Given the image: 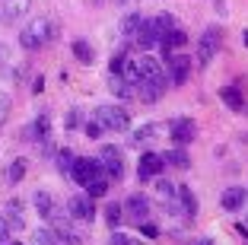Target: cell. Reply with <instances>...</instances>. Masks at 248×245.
<instances>
[{"mask_svg": "<svg viewBox=\"0 0 248 245\" xmlns=\"http://www.w3.org/2000/svg\"><path fill=\"white\" fill-rule=\"evenodd\" d=\"M219 96H223V102H226L229 108L242 112V83H235V86H223V89H219Z\"/></svg>", "mask_w": 248, "mask_h": 245, "instance_id": "44dd1931", "label": "cell"}, {"mask_svg": "<svg viewBox=\"0 0 248 245\" xmlns=\"http://www.w3.org/2000/svg\"><path fill=\"white\" fill-rule=\"evenodd\" d=\"M7 245H19V242H7Z\"/></svg>", "mask_w": 248, "mask_h": 245, "instance_id": "7bdbcfd3", "label": "cell"}, {"mask_svg": "<svg viewBox=\"0 0 248 245\" xmlns=\"http://www.w3.org/2000/svg\"><path fill=\"white\" fill-rule=\"evenodd\" d=\"M156 131H159V124H143V128H137V131H134V134H131V144H150V140H153L156 137Z\"/></svg>", "mask_w": 248, "mask_h": 245, "instance_id": "cb8c5ba5", "label": "cell"}, {"mask_svg": "<svg viewBox=\"0 0 248 245\" xmlns=\"http://www.w3.org/2000/svg\"><path fill=\"white\" fill-rule=\"evenodd\" d=\"M67 124H70V128H73V124H80V112H70V115H67Z\"/></svg>", "mask_w": 248, "mask_h": 245, "instance_id": "74e56055", "label": "cell"}, {"mask_svg": "<svg viewBox=\"0 0 248 245\" xmlns=\"http://www.w3.org/2000/svg\"><path fill=\"white\" fill-rule=\"evenodd\" d=\"M137 70L143 83H166V70L156 58H137Z\"/></svg>", "mask_w": 248, "mask_h": 245, "instance_id": "9c48e42d", "label": "cell"}, {"mask_svg": "<svg viewBox=\"0 0 248 245\" xmlns=\"http://www.w3.org/2000/svg\"><path fill=\"white\" fill-rule=\"evenodd\" d=\"M248 204V191L242 185H232L223 191V210H229V213H239L242 207Z\"/></svg>", "mask_w": 248, "mask_h": 245, "instance_id": "7c38bea8", "label": "cell"}, {"mask_svg": "<svg viewBox=\"0 0 248 245\" xmlns=\"http://www.w3.org/2000/svg\"><path fill=\"white\" fill-rule=\"evenodd\" d=\"M54 239L64 245H83V239L77 236V229H73L70 223H64V220H54Z\"/></svg>", "mask_w": 248, "mask_h": 245, "instance_id": "2e32d148", "label": "cell"}, {"mask_svg": "<svg viewBox=\"0 0 248 245\" xmlns=\"http://www.w3.org/2000/svg\"><path fill=\"white\" fill-rule=\"evenodd\" d=\"M175 201L185 207V213H188V216H194V213H197V197L191 195V188H188V185H178V191H175Z\"/></svg>", "mask_w": 248, "mask_h": 245, "instance_id": "d6986e66", "label": "cell"}, {"mask_svg": "<svg viewBox=\"0 0 248 245\" xmlns=\"http://www.w3.org/2000/svg\"><path fill=\"white\" fill-rule=\"evenodd\" d=\"M121 216H124L121 204H108V207H105V220H108L111 226H118V223H121Z\"/></svg>", "mask_w": 248, "mask_h": 245, "instance_id": "83f0119b", "label": "cell"}, {"mask_svg": "<svg viewBox=\"0 0 248 245\" xmlns=\"http://www.w3.org/2000/svg\"><path fill=\"white\" fill-rule=\"evenodd\" d=\"M108 89L118 96V99H134V96H137V93H134V86H131V83H127L124 77H111Z\"/></svg>", "mask_w": 248, "mask_h": 245, "instance_id": "603a6c76", "label": "cell"}, {"mask_svg": "<svg viewBox=\"0 0 248 245\" xmlns=\"http://www.w3.org/2000/svg\"><path fill=\"white\" fill-rule=\"evenodd\" d=\"M7 64H10V48L0 42V67H7Z\"/></svg>", "mask_w": 248, "mask_h": 245, "instance_id": "8d00e7d4", "label": "cell"}, {"mask_svg": "<svg viewBox=\"0 0 248 245\" xmlns=\"http://www.w3.org/2000/svg\"><path fill=\"white\" fill-rule=\"evenodd\" d=\"M93 118L102 124V131H115V134L131 128V115H127V108H121V105H99Z\"/></svg>", "mask_w": 248, "mask_h": 245, "instance_id": "7a4b0ae2", "label": "cell"}, {"mask_svg": "<svg viewBox=\"0 0 248 245\" xmlns=\"http://www.w3.org/2000/svg\"><path fill=\"white\" fill-rule=\"evenodd\" d=\"M156 191H159L166 201H175V191H178V185H172V181H166V179H159L156 181Z\"/></svg>", "mask_w": 248, "mask_h": 245, "instance_id": "4316f807", "label": "cell"}, {"mask_svg": "<svg viewBox=\"0 0 248 245\" xmlns=\"http://www.w3.org/2000/svg\"><path fill=\"white\" fill-rule=\"evenodd\" d=\"M162 169H166V166H162V159L156 156V153H143V156H140V163H137V175H140V181L156 179Z\"/></svg>", "mask_w": 248, "mask_h": 245, "instance_id": "8fae6325", "label": "cell"}, {"mask_svg": "<svg viewBox=\"0 0 248 245\" xmlns=\"http://www.w3.org/2000/svg\"><path fill=\"white\" fill-rule=\"evenodd\" d=\"M51 38H54V26H51V19H42V16H38V19H32L29 26L19 32V45L26 51H38L42 45L51 42Z\"/></svg>", "mask_w": 248, "mask_h": 245, "instance_id": "6da1fadb", "label": "cell"}, {"mask_svg": "<svg viewBox=\"0 0 248 245\" xmlns=\"http://www.w3.org/2000/svg\"><path fill=\"white\" fill-rule=\"evenodd\" d=\"M166 67H169V80H172L175 86H182L185 80H188V73H191V58H185V54H172V58L166 61Z\"/></svg>", "mask_w": 248, "mask_h": 245, "instance_id": "30bf717a", "label": "cell"}, {"mask_svg": "<svg viewBox=\"0 0 248 245\" xmlns=\"http://www.w3.org/2000/svg\"><path fill=\"white\" fill-rule=\"evenodd\" d=\"M140 232H143L146 239H156V236H159V229H156L153 223H143V226H140Z\"/></svg>", "mask_w": 248, "mask_h": 245, "instance_id": "d590c367", "label": "cell"}, {"mask_svg": "<svg viewBox=\"0 0 248 245\" xmlns=\"http://www.w3.org/2000/svg\"><path fill=\"white\" fill-rule=\"evenodd\" d=\"M105 191H108V179H105V172L95 175V179L86 185V197H102Z\"/></svg>", "mask_w": 248, "mask_h": 245, "instance_id": "d4e9b609", "label": "cell"}, {"mask_svg": "<svg viewBox=\"0 0 248 245\" xmlns=\"http://www.w3.org/2000/svg\"><path fill=\"white\" fill-rule=\"evenodd\" d=\"M7 175H10V181H13V185H16V181H22V175H26V159H13Z\"/></svg>", "mask_w": 248, "mask_h": 245, "instance_id": "484cf974", "label": "cell"}, {"mask_svg": "<svg viewBox=\"0 0 248 245\" xmlns=\"http://www.w3.org/2000/svg\"><path fill=\"white\" fill-rule=\"evenodd\" d=\"M162 159V166H172V169H188L191 166V159H188V153L178 147V150H172V153H166V156H159Z\"/></svg>", "mask_w": 248, "mask_h": 245, "instance_id": "ffe728a7", "label": "cell"}, {"mask_svg": "<svg viewBox=\"0 0 248 245\" xmlns=\"http://www.w3.org/2000/svg\"><path fill=\"white\" fill-rule=\"evenodd\" d=\"M19 207H22L19 201H10V204H7V210H10V220H13V226H22V213H19Z\"/></svg>", "mask_w": 248, "mask_h": 245, "instance_id": "1f68e13d", "label": "cell"}, {"mask_svg": "<svg viewBox=\"0 0 248 245\" xmlns=\"http://www.w3.org/2000/svg\"><path fill=\"white\" fill-rule=\"evenodd\" d=\"M70 175H73V181H77V185L86 188L95 175H102V166H99V159H73Z\"/></svg>", "mask_w": 248, "mask_h": 245, "instance_id": "5b68a950", "label": "cell"}, {"mask_svg": "<svg viewBox=\"0 0 248 245\" xmlns=\"http://www.w3.org/2000/svg\"><path fill=\"white\" fill-rule=\"evenodd\" d=\"M134 93H137L143 102H156V99H162V93H166V83H143V80H140L137 86H134Z\"/></svg>", "mask_w": 248, "mask_h": 245, "instance_id": "e0dca14e", "label": "cell"}, {"mask_svg": "<svg viewBox=\"0 0 248 245\" xmlns=\"http://www.w3.org/2000/svg\"><path fill=\"white\" fill-rule=\"evenodd\" d=\"M35 245H58V239H54V232L38 229V232H35Z\"/></svg>", "mask_w": 248, "mask_h": 245, "instance_id": "d6a6232c", "label": "cell"}, {"mask_svg": "<svg viewBox=\"0 0 248 245\" xmlns=\"http://www.w3.org/2000/svg\"><path fill=\"white\" fill-rule=\"evenodd\" d=\"M83 131H86V137H89V140H99V137H102V124L95 121V118H89Z\"/></svg>", "mask_w": 248, "mask_h": 245, "instance_id": "f546056e", "label": "cell"}, {"mask_svg": "<svg viewBox=\"0 0 248 245\" xmlns=\"http://www.w3.org/2000/svg\"><path fill=\"white\" fill-rule=\"evenodd\" d=\"M134 38H137L140 48H153V45L162 42V35H159V29L153 26V19H143V26H140V32H137Z\"/></svg>", "mask_w": 248, "mask_h": 245, "instance_id": "9a60e30c", "label": "cell"}, {"mask_svg": "<svg viewBox=\"0 0 248 245\" xmlns=\"http://www.w3.org/2000/svg\"><path fill=\"white\" fill-rule=\"evenodd\" d=\"M245 223H248V210H245Z\"/></svg>", "mask_w": 248, "mask_h": 245, "instance_id": "b9f144b4", "label": "cell"}, {"mask_svg": "<svg viewBox=\"0 0 248 245\" xmlns=\"http://www.w3.org/2000/svg\"><path fill=\"white\" fill-rule=\"evenodd\" d=\"M29 7H32V0H7L0 7V22L3 26H13V22H19L22 16L29 13Z\"/></svg>", "mask_w": 248, "mask_h": 245, "instance_id": "ba28073f", "label": "cell"}, {"mask_svg": "<svg viewBox=\"0 0 248 245\" xmlns=\"http://www.w3.org/2000/svg\"><path fill=\"white\" fill-rule=\"evenodd\" d=\"M121 210H127V216H134L137 223H146V216H150V201H146L143 195H131L121 204Z\"/></svg>", "mask_w": 248, "mask_h": 245, "instance_id": "4fadbf2b", "label": "cell"}, {"mask_svg": "<svg viewBox=\"0 0 248 245\" xmlns=\"http://www.w3.org/2000/svg\"><path fill=\"white\" fill-rule=\"evenodd\" d=\"M99 166H102L105 179H121L124 175V163H121V150L118 147H102V156H99Z\"/></svg>", "mask_w": 248, "mask_h": 245, "instance_id": "277c9868", "label": "cell"}, {"mask_svg": "<svg viewBox=\"0 0 248 245\" xmlns=\"http://www.w3.org/2000/svg\"><path fill=\"white\" fill-rule=\"evenodd\" d=\"M32 204H35V210H38V216L42 220H58V204H54V197L48 195V191H35V197H32Z\"/></svg>", "mask_w": 248, "mask_h": 245, "instance_id": "5bb4252c", "label": "cell"}, {"mask_svg": "<svg viewBox=\"0 0 248 245\" xmlns=\"http://www.w3.org/2000/svg\"><path fill=\"white\" fill-rule=\"evenodd\" d=\"M93 3H95V7H99V3H102V0H93Z\"/></svg>", "mask_w": 248, "mask_h": 245, "instance_id": "60d3db41", "label": "cell"}, {"mask_svg": "<svg viewBox=\"0 0 248 245\" xmlns=\"http://www.w3.org/2000/svg\"><path fill=\"white\" fill-rule=\"evenodd\" d=\"M140 26H143V16H140V13H127V16H124V22H121V35L124 38H134L140 32Z\"/></svg>", "mask_w": 248, "mask_h": 245, "instance_id": "7402d4cb", "label": "cell"}, {"mask_svg": "<svg viewBox=\"0 0 248 245\" xmlns=\"http://www.w3.org/2000/svg\"><path fill=\"white\" fill-rule=\"evenodd\" d=\"M0 242H10V220H3V216H0Z\"/></svg>", "mask_w": 248, "mask_h": 245, "instance_id": "e575fe53", "label": "cell"}, {"mask_svg": "<svg viewBox=\"0 0 248 245\" xmlns=\"http://www.w3.org/2000/svg\"><path fill=\"white\" fill-rule=\"evenodd\" d=\"M118 3H127V0H118Z\"/></svg>", "mask_w": 248, "mask_h": 245, "instance_id": "ee69618b", "label": "cell"}, {"mask_svg": "<svg viewBox=\"0 0 248 245\" xmlns=\"http://www.w3.org/2000/svg\"><path fill=\"white\" fill-rule=\"evenodd\" d=\"M219 42H223V29L219 26H207L204 32H201V42H197V67H207L213 58H217L219 51Z\"/></svg>", "mask_w": 248, "mask_h": 245, "instance_id": "3957f363", "label": "cell"}, {"mask_svg": "<svg viewBox=\"0 0 248 245\" xmlns=\"http://www.w3.org/2000/svg\"><path fill=\"white\" fill-rule=\"evenodd\" d=\"M73 159H77V156H73L70 150H61L58 153V169H61V172H70V169H73Z\"/></svg>", "mask_w": 248, "mask_h": 245, "instance_id": "f1b7e54d", "label": "cell"}, {"mask_svg": "<svg viewBox=\"0 0 248 245\" xmlns=\"http://www.w3.org/2000/svg\"><path fill=\"white\" fill-rule=\"evenodd\" d=\"M10 108H13V99H10L7 93H0V124L10 118Z\"/></svg>", "mask_w": 248, "mask_h": 245, "instance_id": "4dcf8cb0", "label": "cell"}, {"mask_svg": "<svg viewBox=\"0 0 248 245\" xmlns=\"http://www.w3.org/2000/svg\"><path fill=\"white\" fill-rule=\"evenodd\" d=\"M191 245H213V242H207V239H204V242H191Z\"/></svg>", "mask_w": 248, "mask_h": 245, "instance_id": "f35d334b", "label": "cell"}, {"mask_svg": "<svg viewBox=\"0 0 248 245\" xmlns=\"http://www.w3.org/2000/svg\"><path fill=\"white\" fill-rule=\"evenodd\" d=\"M242 38H245V48H248V32H245V35H242Z\"/></svg>", "mask_w": 248, "mask_h": 245, "instance_id": "ab89813d", "label": "cell"}, {"mask_svg": "<svg viewBox=\"0 0 248 245\" xmlns=\"http://www.w3.org/2000/svg\"><path fill=\"white\" fill-rule=\"evenodd\" d=\"M67 210H70L73 220H83V223H93V220H95L93 197H86V195H73L70 201H67Z\"/></svg>", "mask_w": 248, "mask_h": 245, "instance_id": "8992f818", "label": "cell"}, {"mask_svg": "<svg viewBox=\"0 0 248 245\" xmlns=\"http://www.w3.org/2000/svg\"><path fill=\"white\" fill-rule=\"evenodd\" d=\"M70 51H73V58L80 61V64H93L95 61V51H93V45H89L86 38H77V42L70 45Z\"/></svg>", "mask_w": 248, "mask_h": 245, "instance_id": "ac0fdd59", "label": "cell"}, {"mask_svg": "<svg viewBox=\"0 0 248 245\" xmlns=\"http://www.w3.org/2000/svg\"><path fill=\"white\" fill-rule=\"evenodd\" d=\"M169 131H172L169 137L175 140L178 147H185V144H191V140H194V134H197V124L191 121V118H175V121L169 124Z\"/></svg>", "mask_w": 248, "mask_h": 245, "instance_id": "52a82bcc", "label": "cell"}, {"mask_svg": "<svg viewBox=\"0 0 248 245\" xmlns=\"http://www.w3.org/2000/svg\"><path fill=\"white\" fill-rule=\"evenodd\" d=\"M108 245H134V242H131V236H124V232H111Z\"/></svg>", "mask_w": 248, "mask_h": 245, "instance_id": "836d02e7", "label": "cell"}]
</instances>
